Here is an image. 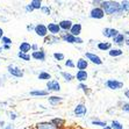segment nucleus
<instances>
[{"mask_svg": "<svg viewBox=\"0 0 129 129\" xmlns=\"http://www.w3.org/2000/svg\"><path fill=\"white\" fill-rule=\"evenodd\" d=\"M105 14L108 15H120L122 14L120 3L117 1H101V7Z\"/></svg>", "mask_w": 129, "mask_h": 129, "instance_id": "obj_1", "label": "nucleus"}, {"mask_svg": "<svg viewBox=\"0 0 129 129\" xmlns=\"http://www.w3.org/2000/svg\"><path fill=\"white\" fill-rule=\"evenodd\" d=\"M7 71L11 76L15 77V78H21L23 77V70H21L19 66L14 65V64H11V65L7 66Z\"/></svg>", "mask_w": 129, "mask_h": 129, "instance_id": "obj_2", "label": "nucleus"}, {"mask_svg": "<svg viewBox=\"0 0 129 129\" xmlns=\"http://www.w3.org/2000/svg\"><path fill=\"white\" fill-rule=\"evenodd\" d=\"M60 40H63L68 43H83V40L80 37H75L70 33H63L60 35Z\"/></svg>", "mask_w": 129, "mask_h": 129, "instance_id": "obj_3", "label": "nucleus"}, {"mask_svg": "<svg viewBox=\"0 0 129 129\" xmlns=\"http://www.w3.org/2000/svg\"><path fill=\"white\" fill-rule=\"evenodd\" d=\"M106 86L111 90H120L123 87V83L119 80H115V79H109V80L106 81Z\"/></svg>", "mask_w": 129, "mask_h": 129, "instance_id": "obj_4", "label": "nucleus"}, {"mask_svg": "<svg viewBox=\"0 0 129 129\" xmlns=\"http://www.w3.org/2000/svg\"><path fill=\"white\" fill-rule=\"evenodd\" d=\"M34 30H35L36 35L41 36V37L48 36V29H47V26H44V24H42V23L36 24L35 28H34Z\"/></svg>", "mask_w": 129, "mask_h": 129, "instance_id": "obj_5", "label": "nucleus"}, {"mask_svg": "<svg viewBox=\"0 0 129 129\" xmlns=\"http://www.w3.org/2000/svg\"><path fill=\"white\" fill-rule=\"evenodd\" d=\"M47 29H48V31L51 34V35L54 36H57L60 34V28L59 26H58V23H54V22H51V23H48V26H47Z\"/></svg>", "mask_w": 129, "mask_h": 129, "instance_id": "obj_6", "label": "nucleus"}, {"mask_svg": "<svg viewBox=\"0 0 129 129\" xmlns=\"http://www.w3.org/2000/svg\"><path fill=\"white\" fill-rule=\"evenodd\" d=\"M75 115L78 117H83L85 114L87 113V108L85 105H83V104H78V105L75 107Z\"/></svg>", "mask_w": 129, "mask_h": 129, "instance_id": "obj_7", "label": "nucleus"}, {"mask_svg": "<svg viewBox=\"0 0 129 129\" xmlns=\"http://www.w3.org/2000/svg\"><path fill=\"white\" fill-rule=\"evenodd\" d=\"M85 57H86L88 60H91L92 63L96 64V65H101V64H102L101 58H100L98 55H95V54H92V52H86V54H85Z\"/></svg>", "mask_w": 129, "mask_h": 129, "instance_id": "obj_8", "label": "nucleus"}, {"mask_svg": "<svg viewBox=\"0 0 129 129\" xmlns=\"http://www.w3.org/2000/svg\"><path fill=\"white\" fill-rule=\"evenodd\" d=\"M90 16L92 19H102L105 16V13L100 7H94L90 13Z\"/></svg>", "mask_w": 129, "mask_h": 129, "instance_id": "obj_9", "label": "nucleus"}, {"mask_svg": "<svg viewBox=\"0 0 129 129\" xmlns=\"http://www.w3.org/2000/svg\"><path fill=\"white\" fill-rule=\"evenodd\" d=\"M117 34H119V30L114 29V28H105L102 30V35L106 37H109V39H114Z\"/></svg>", "mask_w": 129, "mask_h": 129, "instance_id": "obj_10", "label": "nucleus"}, {"mask_svg": "<svg viewBox=\"0 0 129 129\" xmlns=\"http://www.w3.org/2000/svg\"><path fill=\"white\" fill-rule=\"evenodd\" d=\"M47 87H48V91H55V92L60 91V84L57 80H49L47 83Z\"/></svg>", "mask_w": 129, "mask_h": 129, "instance_id": "obj_11", "label": "nucleus"}, {"mask_svg": "<svg viewBox=\"0 0 129 129\" xmlns=\"http://www.w3.org/2000/svg\"><path fill=\"white\" fill-rule=\"evenodd\" d=\"M81 33V24L80 23H73L72 24L71 29H70V34L75 37H79Z\"/></svg>", "mask_w": 129, "mask_h": 129, "instance_id": "obj_12", "label": "nucleus"}, {"mask_svg": "<svg viewBox=\"0 0 129 129\" xmlns=\"http://www.w3.org/2000/svg\"><path fill=\"white\" fill-rule=\"evenodd\" d=\"M72 21L71 20H62V21L58 23V26H59L60 30H64V31H68V30L71 29L72 27Z\"/></svg>", "mask_w": 129, "mask_h": 129, "instance_id": "obj_13", "label": "nucleus"}, {"mask_svg": "<svg viewBox=\"0 0 129 129\" xmlns=\"http://www.w3.org/2000/svg\"><path fill=\"white\" fill-rule=\"evenodd\" d=\"M31 57L36 60H44L45 59V52L41 49V50H37V51H34L33 54H31Z\"/></svg>", "mask_w": 129, "mask_h": 129, "instance_id": "obj_14", "label": "nucleus"}, {"mask_svg": "<svg viewBox=\"0 0 129 129\" xmlns=\"http://www.w3.org/2000/svg\"><path fill=\"white\" fill-rule=\"evenodd\" d=\"M19 49H20V52H22V54H28L31 50V44L29 42H21V44L19 45Z\"/></svg>", "mask_w": 129, "mask_h": 129, "instance_id": "obj_15", "label": "nucleus"}, {"mask_svg": "<svg viewBox=\"0 0 129 129\" xmlns=\"http://www.w3.org/2000/svg\"><path fill=\"white\" fill-rule=\"evenodd\" d=\"M60 41V37L59 36H45L44 37V43L45 44H52V43H58Z\"/></svg>", "mask_w": 129, "mask_h": 129, "instance_id": "obj_16", "label": "nucleus"}, {"mask_svg": "<svg viewBox=\"0 0 129 129\" xmlns=\"http://www.w3.org/2000/svg\"><path fill=\"white\" fill-rule=\"evenodd\" d=\"M87 77H88V75H87V72L85 71V70H79V71L77 72V75H76V78H77V80H78L79 83L85 81L87 79Z\"/></svg>", "mask_w": 129, "mask_h": 129, "instance_id": "obj_17", "label": "nucleus"}, {"mask_svg": "<svg viewBox=\"0 0 129 129\" xmlns=\"http://www.w3.org/2000/svg\"><path fill=\"white\" fill-rule=\"evenodd\" d=\"M35 129H57L54 127L50 122H40L35 126Z\"/></svg>", "mask_w": 129, "mask_h": 129, "instance_id": "obj_18", "label": "nucleus"}, {"mask_svg": "<svg viewBox=\"0 0 129 129\" xmlns=\"http://www.w3.org/2000/svg\"><path fill=\"white\" fill-rule=\"evenodd\" d=\"M50 123L54 127H56V128L58 129V128H62V127L64 126L65 121H64L63 119H59V117H55V119H52V120L50 121Z\"/></svg>", "mask_w": 129, "mask_h": 129, "instance_id": "obj_19", "label": "nucleus"}, {"mask_svg": "<svg viewBox=\"0 0 129 129\" xmlns=\"http://www.w3.org/2000/svg\"><path fill=\"white\" fill-rule=\"evenodd\" d=\"M124 40H126V36L123 35V34H117L116 36H115L114 39H113V42L115 43V44H119V45H121V44H123L124 43Z\"/></svg>", "mask_w": 129, "mask_h": 129, "instance_id": "obj_20", "label": "nucleus"}, {"mask_svg": "<svg viewBox=\"0 0 129 129\" xmlns=\"http://www.w3.org/2000/svg\"><path fill=\"white\" fill-rule=\"evenodd\" d=\"M112 44L111 42H99L98 43V49L101 51H106V50H111Z\"/></svg>", "mask_w": 129, "mask_h": 129, "instance_id": "obj_21", "label": "nucleus"}, {"mask_svg": "<svg viewBox=\"0 0 129 129\" xmlns=\"http://www.w3.org/2000/svg\"><path fill=\"white\" fill-rule=\"evenodd\" d=\"M87 66H88L87 60L84 59V58H79L78 62H77V68H78V70H86Z\"/></svg>", "mask_w": 129, "mask_h": 129, "instance_id": "obj_22", "label": "nucleus"}, {"mask_svg": "<svg viewBox=\"0 0 129 129\" xmlns=\"http://www.w3.org/2000/svg\"><path fill=\"white\" fill-rule=\"evenodd\" d=\"M48 101H49V104H51V105L56 106V105H58L59 102L63 101V98H60V96H56V95L49 96V98H48Z\"/></svg>", "mask_w": 129, "mask_h": 129, "instance_id": "obj_23", "label": "nucleus"}, {"mask_svg": "<svg viewBox=\"0 0 129 129\" xmlns=\"http://www.w3.org/2000/svg\"><path fill=\"white\" fill-rule=\"evenodd\" d=\"M49 92L48 91H42V90H39V91H30V95L33 96H44V95H48Z\"/></svg>", "mask_w": 129, "mask_h": 129, "instance_id": "obj_24", "label": "nucleus"}, {"mask_svg": "<svg viewBox=\"0 0 129 129\" xmlns=\"http://www.w3.org/2000/svg\"><path fill=\"white\" fill-rule=\"evenodd\" d=\"M122 54H123V51L121 49H111L109 50V56H112V57H119Z\"/></svg>", "mask_w": 129, "mask_h": 129, "instance_id": "obj_25", "label": "nucleus"}, {"mask_svg": "<svg viewBox=\"0 0 129 129\" xmlns=\"http://www.w3.org/2000/svg\"><path fill=\"white\" fill-rule=\"evenodd\" d=\"M29 5L33 7V9H40L42 7V1L41 0H33V1H30Z\"/></svg>", "mask_w": 129, "mask_h": 129, "instance_id": "obj_26", "label": "nucleus"}, {"mask_svg": "<svg viewBox=\"0 0 129 129\" xmlns=\"http://www.w3.org/2000/svg\"><path fill=\"white\" fill-rule=\"evenodd\" d=\"M39 79H41V80H49V79H51V76H50V73H48V72L42 71V72H40Z\"/></svg>", "mask_w": 129, "mask_h": 129, "instance_id": "obj_27", "label": "nucleus"}, {"mask_svg": "<svg viewBox=\"0 0 129 129\" xmlns=\"http://www.w3.org/2000/svg\"><path fill=\"white\" fill-rule=\"evenodd\" d=\"M60 75H62V77L64 78L65 81H72L73 79H75L73 75H71V73H69V72H62Z\"/></svg>", "mask_w": 129, "mask_h": 129, "instance_id": "obj_28", "label": "nucleus"}, {"mask_svg": "<svg viewBox=\"0 0 129 129\" xmlns=\"http://www.w3.org/2000/svg\"><path fill=\"white\" fill-rule=\"evenodd\" d=\"M120 6H121V11H124V12H129V1H122L120 3Z\"/></svg>", "mask_w": 129, "mask_h": 129, "instance_id": "obj_29", "label": "nucleus"}, {"mask_svg": "<svg viewBox=\"0 0 129 129\" xmlns=\"http://www.w3.org/2000/svg\"><path fill=\"white\" fill-rule=\"evenodd\" d=\"M111 128H112V129H123V126L121 124V122H119V121L114 120L113 122H112Z\"/></svg>", "mask_w": 129, "mask_h": 129, "instance_id": "obj_30", "label": "nucleus"}, {"mask_svg": "<svg viewBox=\"0 0 129 129\" xmlns=\"http://www.w3.org/2000/svg\"><path fill=\"white\" fill-rule=\"evenodd\" d=\"M18 57L21 58L22 60H26V62L30 60V56H29V55H28V54H22V52H20V51L18 52Z\"/></svg>", "mask_w": 129, "mask_h": 129, "instance_id": "obj_31", "label": "nucleus"}, {"mask_svg": "<svg viewBox=\"0 0 129 129\" xmlns=\"http://www.w3.org/2000/svg\"><path fill=\"white\" fill-rule=\"evenodd\" d=\"M1 42H3V45H11L12 44V40L7 37V36H3L1 37Z\"/></svg>", "mask_w": 129, "mask_h": 129, "instance_id": "obj_32", "label": "nucleus"}, {"mask_svg": "<svg viewBox=\"0 0 129 129\" xmlns=\"http://www.w3.org/2000/svg\"><path fill=\"white\" fill-rule=\"evenodd\" d=\"M41 11H42V13L45 15H50V13H51V9L49 6H42L41 7Z\"/></svg>", "mask_w": 129, "mask_h": 129, "instance_id": "obj_33", "label": "nucleus"}, {"mask_svg": "<svg viewBox=\"0 0 129 129\" xmlns=\"http://www.w3.org/2000/svg\"><path fill=\"white\" fill-rule=\"evenodd\" d=\"M92 124H94V126H101L102 128L107 126L106 122H104V121H99V120H93L92 121Z\"/></svg>", "mask_w": 129, "mask_h": 129, "instance_id": "obj_34", "label": "nucleus"}, {"mask_svg": "<svg viewBox=\"0 0 129 129\" xmlns=\"http://www.w3.org/2000/svg\"><path fill=\"white\" fill-rule=\"evenodd\" d=\"M54 57H55V59L58 60V62H59V60H64V55L60 54V52H55Z\"/></svg>", "mask_w": 129, "mask_h": 129, "instance_id": "obj_35", "label": "nucleus"}, {"mask_svg": "<svg viewBox=\"0 0 129 129\" xmlns=\"http://www.w3.org/2000/svg\"><path fill=\"white\" fill-rule=\"evenodd\" d=\"M79 88H81V90L84 91L86 94H90V90H88V87H87L85 84H83V83H80V84H79Z\"/></svg>", "mask_w": 129, "mask_h": 129, "instance_id": "obj_36", "label": "nucleus"}, {"mask_svg": "<svg viewBox=\"0 0 129 129\" xmlns=\"http://www.w3.org/2000/svg\"><path fill=\"white\" fill-rule=\"evenodd\" d=\"M65 66H68V68H75V63L72 62V59H68L65 60Z\"/></svg>", "mask_w": 129, "mask_h": 129, "instance_id": "obj_37", "label": "nucleus"}, {"mask_svg": "<svg viewBox=\"0 0 129 129\" xmlns=\"http://www.w3.org/2000/svg\"><path fill=\"white\" fill-rule=\"evenodd\" d=\"M122 111L127 112V113H129V104H122Z\"/></svg>", "mask_w": 129, "mask_h": 129, "instance_id": "obj_38", "label": "nucleus"}, {"mask_svg": "<svg viewBox=\"0 0 129 129\" xmlns=\"http://www.w3.org/2000/svg\"><path fill=\"white\" fill-rule=\"evenodd\" d=\"M31 50H33V52H34V51H37V50H39V47H37V44H31Z\"/></svg>", "mask_w": 129, "mask_h": 129, "instance_id": "obj_39", "label": "nucleus"}, {"mask_svg": "<svg viewBox=\"0 0 129 129\" xmlns=\"http://www.w3.org/2000/svg\"><path fill=\"white\" fill-rule=\"evenodd\" d=\"M26 11H27V12H33L34 9H33V7L30 6V5H27V6H26Z\"/></svg>", "mask_w": 129, "mask_h": 129, "instance_id": "obj_40", "label": "nucleus"}, {"mask_svg": "<svg viewBox=\"0 0 129 129\" xmlns=\"http://www.w3.org/2000/svg\"><path fill=\"white\" fill-rule=\"evenodd\" d=\"M35 28V26H33V24H28L27 26V30H31V29H34Z\"/></svg>", "mask_w": 129, "mask_h": 129, "instance_id": "obj_41", "label": "nucleus"}, {"mask_svg": "<svg viewBox=\"0 0 129 129\" xmlns=\"http://www.w3.org/2000/svg\"><path fill=\"white\" fill-rule=\"evenodd\" d=\"M9 115H11V116H9V117H11L12 120H15V119H16V114H14V113H11V114H9Z\"/></svg>", "mask_w": 129, "mask_h": 129, "instance_id": "obj_42", "label": "nucleus"}, {"mask_svg": "<svg viewBox=\"0 0 129 129\" xmlns=\"http://www.w3.org/2000/svg\"><path fill=\"white\" fill-rule=\"evenodd\" d=\"M11 45H3V50H9Z\"/></svg>", "mask_w": 129, "mask_h": 129, "instance_id": "obj_43", "label": "nucleus"}, {"mask_svg": "<svg viewBox=\"0 0 129 129\" xmlns=\"http://www.w3.org/2000/svg\"><path fill=\"white\" fill-rule=\"evenodd\" d=\"M3 36H4V30H3V28H0V40H1Z\"/></svg>", "mask_w": 129, "mask_h": 129, "instance_id": "obj_44", "label": "nucleus"}, {"mask_svg": "<svg viewBox=\"0 0 129 129\" xmlns=\"http://www.w3.org/2000/svg\"><path fill=\"white\" fill-rule=\"evenodd\" d=\"M124 44L129 45V37H128V39H126V40H124Z\"/></svg>", "mask_w": 129, "mask_h": 129, "instance_id": "obj_45", "label": "nucleus"}, {"mask_svg": "<svg viewBox=\"0 0 129 129\" xmlns=\"http://www.w3.org/2000/svg\"><path fill=\"white\" fill-rule=\"evenodd\" d=\"M5 129H12V124H7V126L5 127Z\"/></svg>", "mask_w": 129, "mask_h": 129, "instance_id": "obj_46", "label": "nucleus"}, {"mask_svg": "<svg viewBox=\"0 0 129 129\" xmlns=\"http://www.w3.org/2000/svg\"><path fill=\"white\" fill-rule=\"evenodd\" d=\"M93 5H98V4H101V1H92Z\"/></svg>", "mask_w": 129, "mask_h": 129, "instance_id": "obj_47", "label": "nucleus"}, {"mask_svg": "<svg viewBox=\"0 0 129 129\" xmlns=\"http://www.w3.org/2000/svg\"><path fill=\"white\" fill-rule=\"evenodd\" d=\"M0 127H5V122L4 121H0Z\"/></svg>", "mask_w": 129, "mask_h": 129, "instance_id": "obj_48", "label": "nucleus"}, {"mask_svg": "<svg viewBox=\"0 0 129 129\" xmlns=\"http://www.w3.org/2000/svg\"><path fill=\"white\" fill-rule=\"evenodd\" d=\"M124 94H126V96L129 99V90H128V91H126V93H124Z\"/></svg>", "mask_w": 129, "mask_h": 129, "instance_id": "obj_49", "label": "nucleus"}, {"mask_svg": "<svg viewBox=\"0 0 129 129\" xmlns=\"http://www.w3.org/2000/svg\"><path fill=\"white\" fill-rule=\"evenodd\" d=\"M102 129H112V128H111V126H106V127H104Z\"/></svg>", "mask_w": 129, "mask_h": 129, "instance_id": "obj_50", "label": "nucleus"}, {"mask_svg": "<svg viewBox=\"0 0 129 129\" xmlns=\"http://www.w3.org/2000/svg\"><path fill=\"white\" fill-rule=\"evenodd\" d=\"M1 51H3V47H0V52H1Z\"/></svg>", "mask_w": 129, "mask_h": 129, "instance_id": "obj_51", "label": "nucleus"}, {"mask_svg": "<svg viewBox=\"0 0 129 129\" xmlns=\"http://www.w3.org/2000/svg\"><path fill=\"white\" fill-rule=\"evenodd\" d=\"M126 34H127V35H129V30H128V31H126Z\"/></svg>", "mask_w": 129, "mask_h": 129, "instance_id": "obj_52", "label": "nucleus"}]
</instances>
